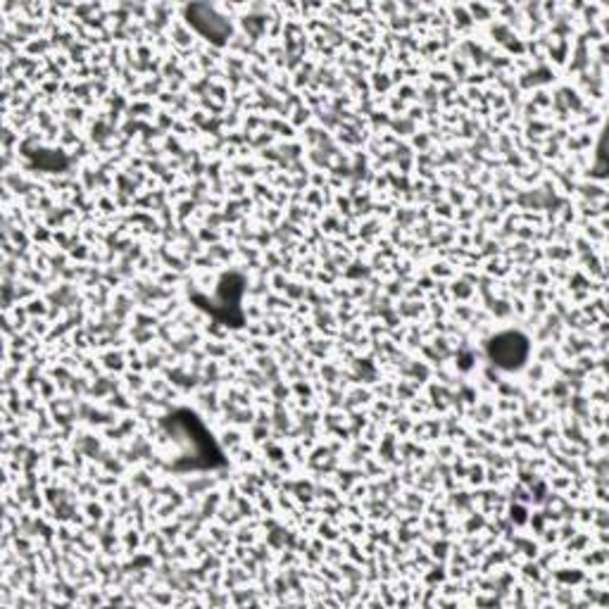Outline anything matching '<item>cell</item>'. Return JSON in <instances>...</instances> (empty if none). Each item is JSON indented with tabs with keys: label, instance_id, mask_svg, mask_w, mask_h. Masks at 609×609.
Masks as SVG:
<instances>
[{
	"label": "cell",
	"instance_id": "obj_1",
	"mask_svg": "<svg viewBox=\"0 0 609 609\" xmlns=\"http://www.w3.org/2000/svg\"><path fill=\"white\" fill-rule=\"evenodd\" d=\"M529 341L526 336L514 334V331H507V334L495 336L491 343H488V357L495 367L500 369H519L524 367L526 357H529Z\"/></svg>",
	"mask_w": 609,
	"mask_h": 609
}]
</instances>
